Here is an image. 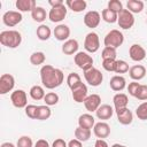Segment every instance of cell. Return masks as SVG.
<instances>
[{
  "instance_id": "bcb514c9",
  "label": "cell",
  "mask_w": 147,
  "mask_h": 147,
  "mask_svg": "<svg viewBox=\"0 0 147 147\" xmlns=\"http://www.w3.org/2000/svg\"><path fill=\"white\" fill-rule=\"evenodd\" d=\"M52 147H68V144H67L63 139L59 138V139H55V140H54Z\"/></svg>"
},
{
  "instance_id": "3957f363",
  "label": "cell",
  "mask_w": 147,
  "mask_h": 147,
  "mask_svg": "<svg viewBox=\"0 0 147 147\" xmlns=\"http://www.w3.org/2000/svg\"><path fill=\"white\" fill-rule=\"evenodd\" d=\"M124 42V36L123 33L119 31V30H110L105 39H103V44H105V47H113V48H117L119 47Z\"/></svg>"
},
{
  "instance_id": "cb8c5ba5",
  "label": "cell",
  "mask_w": 147,
  "mask_h": 147,
  "mask_svg": "<svg viewBox=\"0 0 147 147\" xmlns=\"http://www.w3.org/2000/svg\"><path fill=\"white\" fill-rule=\"evenodd\" d=\"M95 125V119L91 114H83L78 117V126L84 129H93Z\"/></svg>"
},
{
  "instance_id": "60d3db41",
  "label": "cell",
  "mask_w": 147,
  "mask_h": 147,
  "mask_svg": "<svg viewBox=\"0 0 147 147\" xmlns=\"http://www.w3.org/2000/svg\"><path fill=\"white\" fill-rule=\"evenodd\" d=\"M108 9L115 11V13H121L124 8H123V3L119 1V0H110L108 2Z\"/></svg>"
},
{
  "instance_id": "f6af8a7d",
  "label": "cell",
  "mask_w": 147,
  "mask_h": 147,
  "mask_svg": "<svg viewBox=\"0 0 147 147\" xmlns=\"http://www.w3.org/2000/svg\"><path fill=\"white\" fill-rule=\"evenodd\" d=\"M140 85H141V84H139L138 82H134V80H133V82H131V83L129 84V86H127V92H129V94L136 98L137 92H138V90H139Z\"/></svg>"
},
{
  "instance_id": "7402d4cb",
  "label": "cell",
  "mask_w": 147,
  "mask_h": 147,
  "mask_svg": "<svg viewBox=\"0 0 147 147\" xmlns=\"http://www.w3.org/2000/svg\"><path fill=\"white\" fill-rule=\"evenodd\" d=\"M113 102H114V107H115V111H116V110H119V109L127 107L129 98L124 93H116L113 98Z\"/></svg>"
},
{
  "instance_id": "4fadbf2b",
  "label": "cell",
  "mask_w": 147,
  "mask_h": 147,
  "mask_svg": "<svg viewBox=\"0 0 147 147\" xmlns=\"http://www.w3.org/2000/svg\"><path fill=\"white\" fill-rule=\"evenodd\" d=\"M129 55H130L131 60H133L136 62H140L146 57V51L142 46H140L138 44H133L129 48Z\"/></svg>"
},
{
  "instance_id": "83f0119b",
  "label": "cell",
  "mask_w": 147,
  "mask_h": 147,
  "mask_svg": "<svg viewBox=\"0 0 147 147\" xmlns=\"http://www.w3.org/2000/svg\"><path fill=\"white\" fill-rule=\"evenodd\" d=\"M47 16H48V15L46 14V10H45L42 7H40V6H37V7L31 11V17L33 18V21H36V22H38V23H42V22L46 20Z\"/></svg>"
},
{
  "instance_id": "f546056e",
  "label": "cell",
  "mask_w": 147,
  "mask_h": 147,
  "mask_svg": "<svg viewBox=\"0 0 147 147\" xmlns=\"http://www.w3.org/2000/svg\"><path fill=\"white\" fill-rule=\"evenodd\" d=\"M126 7H127V10L129 11H131L132 14H137V13L142 11V9H144V2L140 1V0H129L126 2Z\"/></svg>"
},
{
  "instance_id": "e0dca14e",
  "label": "cell",
  "mask_w": 147,
  "mask_h": 147,
  "mask_svg": "<svg viewBox=\"0 0 147 147\" xmlns=\"http://www.w3.org/2000/svg\"><path fill=\"white\" fill-rule=\"evenodd\" d=\"M71 95H72V99L74 101H76L77 103H82L85 101V99L88 96L87 95V86L85 84H80L78 87H76L75 90L71 91Z\"/></svg>"
},
{
  "instance_id": "ba28073f",
  "label": "cell",
  "mask_w": 147,
  "mask_h": 147,
  "mask_svg": "<svg viewBox=\"0 0 147 147\" xmlns=\"http://www.w3.org/2000/svg\"><path fill=\"white\" fill-rule=\"evenodd\" d=\"M22 14L18 10H8L2 15V22L6 26L13 28L22 22Z\"/></svg>"
},
{
  "instance_id": "6da1fadb",
  "label": "cell",
  "mask_w": 147,
  "mask_h": 147,
  "mask_svg": "<svg viewBox=\"0 0 147 147\" xmlns=\"http://www.w3.org/2000/svg\"><path fill=\"white\" fill-rule=\"evenodd\" d=\"M40 79L46 88L53 90L59 87L63 83L64 75L61 69L54 68L49 64H45L40 69Z\"/></svg>"
},
{
  "instance_id": "484cf974",
  "label": "cell",
  "mask_w": 147,
  "mask_h": 147,
  "mask_svg": "<svg viewBox=\"0 0 147 147\" xmlns=\"http://www.w3.org/2000/svg\"><path fill=\"white\" fill-rule=\"evenodd\" d=\"M15 5L20 13L21 11H32L37 7L34 0H17Z\"/></svg>"
},
{
  "instance_id": "277c9868",
  "label": "cell",
  "mask_w": 147,
  "mask_h": 147,
  "mask_svg": "<svg viewBox=\"0 0 147 147\" xmlns=\"http://www.w3.org/2000/svg\"><path fill=\"white\" fill-rule=\"evenodd\" d=\"M74 61L76 65L83 71H86L93 67V59L86 52H77V54H75Z\"/></svg>"
},
{
  "instance_id": "e575fe53",
  "label": "cell",
  "mask_w": 147,
  "mask_h": 147,
  "mask_svg": "<svg viewBox=\"0 0 147 147\" xmlns=\"http://www.w3.org/2000/svg\"><path fill=\"white\" fill-rule=\"evenodd\" d=\"M46 60V55L44 54V52H34L30 55V62L33 65H40L45 62Z\"/></svg>"
},
{
  "instance_id": "4dcf8cb0",
  "label": "cell",
  "mask_w": 147,
  "mask_h": 147,
  "mask_svg": "<svg viewBox=\"0 0 147 147\" xmlns=\"http://www.w3.org/2000/svg\"><path fill=\"white\" fill-rule=\"evenodd\" d=\"M52 115V110L49 108V106L47 105H42V106H38V111H37V119L39 121H46L51 117Z\"/></svg>"
},
{
  "instance_id": "8992f818",
  "label": "cell",
  "mask_w": 147,
  "mask_h": 147,
  "mask_svg": "<svg viewBox=\"0 0 147 147\" xmlns=\"http://www.w3.org/2000/svg\"><path fill=\"white\" fill-rule=\"evenodd\" d=\"M117 23L119 25V28L124 29V30H129L133 26L134 24V16L131 11H129L127 9H123L121 13H118L117 16Z\"/></svg>"
},
{
  "instance_id": "816d5d0a",
  "label": "cell",
  "mask_w": 147,
  "mask_h": 147,
  "mask_svg": "<svg viewBox=\"0 0 147 147\" xmlns=\"http://www.w3.org/2000/svg\"><path fill=\"white\" fill-rule=\"evenodd\" d=\"M0 147H15V145L13 142H3V144H1Z\"/></svg>"
},
{
  "instance_id": "681fc988",
  "label": "cell",
  "mask_w": 147,
  "mask_h": 147,
  "mask_svg": "<svg viewBox=\"0 0 147 147\" xmlns=\"http://www.w3.org/2000/svg\"><path fill=\"white\" fill-rule=\"evenodd\" d=\"M94 147H109V145L105 139H96Z\"/></svg>"
},
{
  "instance_id": "603a6c76",
  "label": "cell",
  "mask_w": 147,
  "mask_h": 147,
  "mask_svg": "<svg viewBox=\"0 0 147 147\" xmlns=\"http://www.w3.org/2000/svg\"><path fill=\"white\" fill-rule=\"evenodd\" d=\"M95 114H96V117H98L99 119L106 121V119H109V118L113 116L114 109H113V107L109 106V105H101V106L98 108V110L95 111Z\"/></svg>"
},
{
  "instance_id": "30bf717a",
  "label": "cell",
  "mask_w": 147,
  "mask_h": 147,
  "mask_svg": "<svg viewBox=\"0 0 147 147\" xmlns=\"http://www.w3.org/2000/svg\"><path fill=\"white\" fill-rule=\"evenodd\" d=\"M10 101L16 108H25L28 106V96L23 90H16L10 94Z\"/></svg>"
},
{
  "instance_id": "ab89813d",
  "label": "cell",
  "mask_w": 147,
  "mask_h": 147,
  "mask_svg": "<svg viewBox=\"0 0 147 147\" xmlns=\"http://www.w3.org/2000/svg\"><path fill=\"white\" fill-rule=\"evenodd\" d=\"M16 146L17 147H33L34 145L32 142V139L29 136H22L21 138H18Z\"/></svg>"
},
{
  "instance_id": "5bb4252c",
  "label": "cell",
  "mask_w": 147,
  "mask_h": 147,
  "mask_svg": "<svg viewBox=\"0 0 147 147\" xmlns=\"http://www.w3.org/2000/svg\"><path fill=\"white\" fill-rule=\"evenodd\" d=\"M84 106H85L86 110L90 111V113L96 111L98 108L101 106V96L99 94H91V95H88L85 99V101H84Z\"/></svg>"
},
{
  "instance_id": "7a4b0ae2",
  "label": "cell",
  "mask_w": 147,
  "mask_h": 147,
  "mask_svg": "<svg viewBox=\"0 0 147 147\" xmlns=\"http://www.w3.org/2000/svg\"><path fill=\"white\" fill-rule=\"evenodd\" d=\"M22 42V36L16 30H6L0 33V44L8 48H16Z\"/></svg>"
},
{
  "instance_id": "8d00e7d4",
  "label": "cell",
  "mask_w": 147,
  "mask_h": 147,
  "mask_svg": "<svg viewBox=\"0 0 147 147\" xmlns=\"http://www.w3.org/2000/svg\"><path fill=\"white\" fill-rule=\"evenodd\" d=\"M59 99L60 98L55 92H48V93H46V95L44 98V101L47 106H55L59 102Z\"/></svg>"
},
{
  "instance_id": "d590c367",
  "label": "cell",
  "mask_w": 147,
  "mask_h": 147,
  "mask_svg": "<svg viewBox=\"0 0 147 147\" xmlns=\"http://www.w3.org/2000/svg\"><path fill=\"white\" fill-rule=\"evenodd\" d=\"M136 115L141 121H147V101L140 103L136 109Z\"/></svg>"
},
{
  "instance_id": "f1b7e54d",
  "label": "cell",
  "mask_w": 147,
  "mask_h": 147,
  "mask_svg": "<svg viewBox=\"0 0 147 147\" xmlns=\"http://www.w3.org/2000/svg\"><path fill=\"white\" fill-rule=\"evenodd\" d=\"M80 84H82V78H80V76L78 74L71 72V74L68 75V77H67V85H68V87L71 91L75 90L76 87H78Z\"/></svg>"
},
{
  "instance_id": "2e32d148",
  "label": "cell",
  "mask_w": 147,
  "mask_h": 147,
  "mask_svg": "<svg viewBox=\"0 0 147 147\" xmlns=\"http://www.w3.org/2000/svg\"><path fill=\"white\" fill-rule=\"evenodd\" d=\"M53 33H54V37L57 40L67 41L69 39V37H70V28L68 25H65V24H59V25L55 26Z\"/></svg>"
},
{
  "instance_id": "b9f144b4",
  "label": "cell",
  "mask_w": 147,
  "mask_h": 147,
  "mask_svg": "<svg viewBox=\"0 0 147 147\" xmlns=\"http://www.w3.org/2000/svg\"><path fill=\"white\" fill-rule=\"evenodd\" d=\"M130 70L129 68V64L124 61V60H118L116 62V69H115V72L116 74H125Z\"/></svg>"
},
{
  "instance_id": "52a82bcc",
  "label": "cell",
  "mask_w": 147,
  "mask_h": 147,
  "mask_svg": "<svg viewBox=\"0 0 147 147\" xmlns=\"http://www.w3.org/2000/svg\"><path fill=\"white\" fill-rule=\"evenodd\" d=\"M84 48L88 53H95L100 48V39L98 33L95 32H90L86 34L85 40H84Z\"/></svg>"
},
{
  "instance_id": "d6a6232c",
  "label": "cell",
  "mask_w": 147,
  "mask_h": 147,
  "mask_svg": "<svg viewBox=\"0 0 147 147\" xmlns=\"http://www.w3.org/2000/svg\"><path fill=\"white\" fill-rule=\"evenodd\" d=\"M117 16H118L117 13H115V11L108 9V8L103 9L102 13H101L102 20H103L105 22H107V23H116V22H117Z\"/></svg>"
},
{
  "instance_id": "7dc6e473",
  "label": "cell",
  "mask_w": 147,
  "mask_h": 147,
  "mask_svg": "<svg viewBox=\"0 0 147 147\" xmlns=\"http://www.w3.org/2000/svg\"><path fill=\"white\" fill-rule=\"evenodd\" d=\"M68 147H83V145H82V141H79L78 139L75 138L68 142Z\"/></svg>"
},
{
  "instance_id": "9c48e42d",
  "label": "cell",
  "mask_w": 147,
  "mask_h": 147,
  "mask_svg": "<svg viewBox=\"0 0 147 147\" xmlns=\"http://www.w3.org/2000/svg\"><path fill=\"white\" fill-rule=\"evenodd\" d=\"M67 6L65 5H61L57 7H52L49 13H48V18L51 22L53 23H59L61 21L64 20V17L67 16Z\"/></svg>"
},
{
  "instance_id": "44dd1931",
  "label": "cell",
  "mask_w": 147,
  "mask_h": 147,
  "mask_svg": "<svg viewBox=\"0 0 147 147\" xmlns=\"http://www.w3.org/2000/svg\"><path fill=\"white\" fill-rule=\"evenodd\" d=\"M78 41L76 39H68L67 41L63 42L62 45V52L65 55H72V54H77L78 51Z\"/></svg>"
},
{
  "instance_id": "f5cc1de1",
  "label": "cell",
  "mask_w": 147,
  "mask_h": 147,
  "mask_svg": "<svg viewBox=\"0 0 147 147\" xmlns=\"http://www.w3.org/2000/svg\"><path fill=\"white\" fill-rule=\"evenodd\" d=\"M111 147H126V146H124V145H121V144H114Z\"/></svg>"
},
{
  "instance_id": "8fae6325",
  "label": "cell",
  "mask_w": 147,
  "mask_h": 147,
  "mask_svg": "<svg viewBox=\"0 0 147 147\" xmlns=\"http://www.w3.org/2000/svg\"><path fill=\"white\" fill-rule=\"evenodd\" d=\"M15 86V78L10 74H2L0 77V94H7Z\"/></svg>"
},
{
  "instance_id": "ffe728a7",
  "label": "cell",
  "mask_w": 147,
  "mask_h": 147,
  "mask_svg": "<svg viewBox=\"0 0 147 147\" xmlns=\"http://www.w3.org/2000/svg\"><path fill=\"white\" fill-rule=\"evenodd\" d=\"M129 75L134 82H139L146 76V68L141 64H136V65L130 68Z\"/></svg>"
},
{
  "instance_id": "ac0fdd59",
  "label": "cell",
  "mask_w": 147,
  "mask_h": 147,
  "mask_svg": "<svg viewBox=\"0 0 147 147\" xmlns=\"http://www.w3.org/2000/svg\"><path fill=\"white\" fill-rule=\"evenodd\" d=\"M116 115H117L118 122L123 125H129L133 121V114L127 107L123 108V109H119V110H116Z\"/></svg>"
},
{
  "instance_id": "74e56055",
  "label": "cell",
  "mask_w": 147,
  "mask_h": 147,
  "mask_svg": "<svg viewBox=\"0 0 147 147\" xmlns=\"http://www.w3.org/2000/svg\"><path fill=\"white\" fill-rule=\"evenodd\" d=\"M116 55H117L116 48H113V47H105V48L102 49V53H101L102 60H106V59L116 60Z\"/></svg>"
},
{
  "instance_id": "db71d44e",
  "label": "cell",
  "mask_w": 147,
  "mask_h": 147,
  "mask_svg": "<svg viewBox=\"0 0 147 147\" xmlns=\"http://www.w3.org/2000/svg\"><path fill=\"white\" fill-rule=\"evenodd\" d=\"M146 15H147V11H146Z\"/></svg>"
},
{
  "instance_id": "4316f807",
  "label": "cell",
  "mask_w": 147,
  "mask_h": 147,
  "mask_svg": "<svg viewBox=\"0 0 147 147\" xmlns=\"http://www.w3.org/2000/svg\"><path fill=\"white\" fill-rule=\"evenodd\" d=\"M36 33H37V37H38L39 40L46 41V40H48V39L51 38V36H52V30H51L49 26H47V25H45V24H41V25H39V26L37 28Z\"/></svg>"
},
{
  "instance_id": "f907efd6",
  "label": "cell",
  "mask_w": 147,
  "mask_h": 147,
  "mask_svg": "<svg viewBox=\"0 0 147 147\" xmlns=\"http://www.w3.org/2000/svg\"><path fill=\"white\" fill-rule=\"evenodd\" d=\"M48 3L52 6V7H57V6H61V5H64V2L62 0H49Z\"/></svg>"
},
{
  "instance_id": "836d02e7",
  "label": "cell",
  "mask_w": 147,
  "mask_h": 147,
  "mask_svg": "<svg viewBox=\"0 0 147 147\" xmlns=\"http://www.w3.org/2000/svg\"><path fill=\"white\" fill-rule=\"evenodd\" d=\"M30 96L33 99V100H41V99H44L45 98V91H44V88L41 87V86H39V85H34V86H32L31 88H30Z\"/></svg>"
},
{
  "instance_id": "ee69618b",
  "label": "cell",
  "mask_w": 147,
  "mask_h": 147,
  "mask_svg": "<svg viewBox=\"0 0 147 147\" xmlns=\"http://www.w3.org/2000/svg\"><path fill=\"white\" fill-rule=\"evenodd\" d=\"M136 98L138 100H141V101H146L147 100V85H140Z\"/></svg>"
},
{
  "instance_id": "f35d334b",
  "label": "cell",
  "mask_w": 147,
  "mask_h": 147,
  "mask_svg": "<svg viewBox=\"0 0 147 147\" xmlns=\"http://www.w3.org/2000/svg\"><path fill=\"white\" fill-rule=\"evenodd\" d=\"M116 60H113V59H106V60H102V67L106 71H109V72H115V69H116Z\"/></svg>"
},
{
  "instance_id": "7c38bea8",
  "label": "cell",
  "mask_w": 147,
  "mask_h": 147,
  "mask_svg": "<svg viewBox=\"0 0 147 147\" xmlns=\"http://www.w3.org/2000/svg\"><path fill=\"white\" fill-rule=\"evenodd\" d=\"M100 21H101V15L96 10H90L84 15V24L90 29L96 28L100 24Z\"/></svg>"
},
{
  "instance_id": "9a60e30c",
  "label": "cell",
  "mask_w": 147,
  "mask_h": 147,
  "mask_svg": "<svg viewBox=\"0 0 147 147\" xmlns=\"http://www.w3.org/2000/svg\"><path fill=\"white\" fill-rule=\"evenodd\" d=\"M93 133L98 139H105L110 134V126L106 122L95 123L93 126Z\"/></svg>"
},
{
  "instance_id": "c3c4849f",
  "label": "cell",
  "mask_w": 147,
  "mask_h": 147,
  "mask_svg": "<svg viewBox=\"0 0 147 147\" xmlns=\"http://www.w3.org/2000/svg\"><path fill=\"white\" fill-rule=\"evenodd\" d=\"M33 147H49V144L45 139H39V140L36 141V144H34Z\"/></svg>"
},
{
  "instance_id": "d6986e66",
  "label": "cell",
  "mask_w": 147,
  "mask_h": 147,
  "mask_svg": "<svg viewBox=\"0 0 147 147\" xmlns=\"http://www.w3.org/2000/svg\"><path fill=\"white\" fill-rule=\"evenodd\" d=\"M109 85H110V88L115 92H121L125 88L126 86V80L123 76H119V75H116V76H113L110 78V82H109Z\"/></svg>"
},
{
  "instance_id": "1f68e13d",
  "label": "cell",
  "mask_w": 147,
  "mask_h": 147,
  "mask_svg": "<svg viewBox=\"0 0 147 147\" xmlns=\"http://www.w3.org/2000/svg\"><path fill=\"white\" fill-rule=\"evenodd\" d=\"M75 138L78 139V140L82 141V142L87 141V140L91 138V130H90V129H84V127L78 126V127L75 130Z\"/></svg>"
},
{
  "instance_id": "7bdbcfd3",
  "label": "cell",
  "mask_w": 147,
  "mask_h": 147,
  "mask_svg": "<svg viewBox=\"0 0 147 147\" xmlns=\"http://www.w3.org/2000/svg\"><path fill=\"white\" fill-rule=\"evenodd\" d=\"M37 111H38V106L36 105H28L25 107V115L31 119H37Z\"/></svg>"
},
{
  "instance_id": "d4e9b609",
  "label": "cell",
  "mask_w": 147,
  "mask_h": 147,
  "mask_svg": "<svg viewBox=\"0 0 147 147\" xmlns=\"http://www.w3.org/2000/svg\"><path fill=\"white\" fill-rule=\"evenodd\" d=\"M65 6L75 13H80L87 7V2L85 0H67Z\"/></svg>"
},
{
  "instance_id": "5b68a950",
  "label": "cell",
  "mask_w": 147,
  "mask_h": 147,
  "mask_svg": "<svg viewBox=\"0 0 147 147\" xmlns=\"http://www.w3.org/2000/svg\"><path fill=\"white\" fill-rule=\"evenodd\" d=\"M84 78L86 80V83L91 86H99L102 80H103V75L101 74V71L94 67H92L91 69L84 71Z\"/></svg>"
}]
</instances>
